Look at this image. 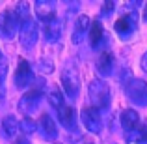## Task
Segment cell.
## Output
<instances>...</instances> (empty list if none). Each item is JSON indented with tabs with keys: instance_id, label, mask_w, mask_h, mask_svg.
I'll list each match as a JSON object with an SVG mask.
<instances>
[{
	"instance_id": "7",
	"label": "cell",
	"mask_w": 147,
	"mask_h": 144,
	"mask_svg": "<svg viewBox=\"0 0 147 144\" xmlns=\"http://www.w3.org/2000/svg\"><path fill=\"white\" fill-rule=\"evenodd\" d=\"M41 96H43V92H41L39 88H34V90L26 92V94L21 97V101H19V109H21L22 112H32V111H36L37 105H39Z\"/></svg>"
},
{
	"instance_id": "30",
	"label": "cell",
	"mask_w": 147,
	"mask_h": 144,
	"mask_svg": "<svg viewBox=\"0 0 147 144\" xmlns=\"http://www.w3.org/2000/svg\"><path fill=\"white\" fill-rule=\"evenodd\" d=\"M56 144H58V142H56Z\"/></svg>"
},
{
	"instance_id": "27",
	"label": "cell",
	"mask_w": 147,
	"mask_h": 144,
	"mask_svg": "<svg viewBox=\"0 0 147 144\" xmlns=\"http://www.w3.org/2000/svg\"><path fill=\"white\" fill-rule=\"evenodd\" d=\"M2 101H4V88L0 86V105H2Z\"/></svg>"
},
{
	"instance_id": "10",
	"label": "cell",
	"mask_w": 147,
	"mask_h": 144,
	"mask_svg": "<svg viewBox=\"0 0 147 144\" xmlns=\"http://www.w3.org/2000/svg\"><path fill=\"white\" fill-rule=\"evenodd\" d=\"M136 30V15L129 13V15H123L115 21V32L119 34L121 38H127Z\"/></svg>"
},
{
	"instance_id": "13",
	"label": "cell",
	"mask_w": 147,
	"mask_h": 144,
	"mask_svg": "<svg viewBox=\"0 0 147 144\" xmlns=\"http://www.w3.org/2000/svg\"><path fill=\"white\" fill-rule=\"evenodd\" d=\"M39 129L43 133V137L47 141H54L58 137V129H56V124L54 120L50 118L49 114H41V120H39Z\"/></svg>"
},
{
	"instance_id": "2",
	"label": "cell",
	"mask_w": 147,
	"mask_h": 144,
	"mask_svg": "<svg viewBox=\"0 0 147 144\" xmlns=\"http://www.w3.org/2000/svg\"><path fill=\"white\" fill-rule=\"evenodd\" d=\"M127 96L132 103L147 107V83L142 79H130L127 83Z\"/></svg>"
},
{
	"instance_id": "21",
	"label": "cell",
	"mask_w": 147,
	"mask_h": 144,
	"mask_svg": "<svg viewBox=\"0 0 147 144\" xmlns=\"http://www.w3.org/2000/svg\"><path fill=\"white\" fill-rule=\"evenodd\" d=\"M49 103L52 105L56 111L63 107V96H61V92L60 90H52V92H50V94H49Z\"/></svg>"
},
{
	"instance_id": "20",
	"label": "cell",
	"mask_w": 147,
	"mask_h": 144,
	"mask_svg": "<svg viewBox=\"0 0 147 144\" xmlns=\"http://www.w3.org/2000/svg\"><path fill=\"white\" fill-rule=\"evenodd\" d=\"M127 141L129 142H138V144H147V124L140 126L136 131L127 135Z\"/></svg>"
},
{
	"instance_id": "19",
	"label": "cell",
	"mask_w": 147,
	"mask_h": 144,
	"mask_svg": "<svg viewBox=\"0 0 147 144\" xmlns=\"http://www.w3.org/2000/svg\"><path fill=\"white\" fill-rule=\"evenodd\" d=\"M102 36H104L102 25H100L99 21H95L93 25H91V28H90V41H91V47H99V43H100V40H102Z\"/></svg>"
},
{
	"instance_id": "23",
	"label": "cell",
	"mask_w": 147,
	"mask_h": 144,
	"mask_svg": "<svg viewBox=\"0 0 147 144\" xmlns=\"http://www.w3.org/2000/svg\"><path fill=\"white\" fill-rule=\"evenodd\" d=\"M6 73H7V62H6V58L0 54V86H2L4 81H6Z\"/></svg>"
},
{
	"instance_id": "5",
	"label": "cell",
	"mask_w": 147,
	"mask_h": 144,
	"mask_svg": "<svg viewBox=\"0 0 147 144\" xmlns=\"http://www.w3.org/2000/svg\"><path fill=\"white\" fill-rule=\"evenodd\" d=\"M61 86H63L65 94L71 99H76L78 90H80V79H78V73H76L75 68L63 69V73H61Z\"/></svg>"
},
{
	"instance_id": "17",
	"label": "cell",
	"mask_w": 147,
	"mask_h": 144,
	"mask_svg": "<svg viewBox=\"0 0 147 144\" xmlns=\"http://www.w3.org/2000/svg\"><path fill=\"white\" fill-rule=\"evenodd\" d=\"M114 69V56L110 53H102L97 60V71L100 75H110Z\"/></svg>"
},
{
	"instance_id": "29",
	"label": "cell",
	"mask_w": 147,
	"mask_h": 144,
	"mask_svg": "<svg viewBox=\"0 0 147 144\" xmlns=\"http://www.w3.org/2000/svg\"><path fill=\"white\" fill-rule=\"evenodd\" d=\"M86 144H93V142H86Z\"/></svg>"
},
{
	"instance_id": "9",
	"label": "cell",
	"mask_w": 147,
	"mask_h": 144,
	"mask_svg": "<svg viewBox=\"0 0 147 144\" xmlns=\"http://www.w3.org/2000/svg\"><path fill=\"white\" fill-rule=\"evenodd\" d=\"M90 28H91V21L88 15H80L76 19V25H75V30H73V43L75 45H80L84 40H86V34H90Z\"/></svg>"
},
{
	"instance_id": "12",
	"label": "cell",
	"mask_w": 147,
	"mask_h": 144,
	"mask_svg": "<svg viewBox=\"0 0 147 144\" xmlns=\"http://www.w3.org/2000/svg\"><path fill=\"white\" fill-rule=\"evenodd\" d=\"M121 126L127 133L136 131L138 127H140V116H138V112L132 111V109H125V111L121 112Z\"/></svg>"
},
{
	"instance_id": "11",
	"label": "cell",
	"mask_w": 147,
	"mask_h": 144,
	"mask_svg": "<svg viewBox=\"0 0 147 144\" xmlns=\"http://www.w3.org/2000/svg\"><path fill=\"white\" fill-rule=\"evenodd\" d=\"M36 15L39 21H43L45 25L56 19V8H54L52 2H45V0H39L36 2Z\"/></svg>"
},
{
	"instance_id": "24",
	"label": "cell",
	"mask_w": 147,
	"mask_h": 144,
	"mask_svg": "<svg viewBox=\"0 0 147 144\" xmlns=\"http://www.w3.org/2000/svg\"><path fill=\"white\" fill-rule=\"evenodd\" d=\"M112 8H114V4H112V2H106V4H104V8H102V13H100V15H106L108 11L112 10Z\"/></svg>"
},
{
	"instance_id": "16",
	"label": "cell",
	"mask_w": 147,
	"mask_h": 144,
	"mask_svg": "<svg viewBox=\"0 0 147 144\" xmlns=\"http://www.w3.org/2000/svg\"><path fill=\"white\" fill-rule=\"evenodd\" d=\"M43 36H45V40L47 41H58L60 40V36H61V25H60V21H50L45 25V30H43Z\"/></svg>"
},
{
	"instance_id": "14",
	"label": "cell",
	"mask_w": 147,
	"mask_h": 144,
	"mask_svg": "<svg viewBox=\"0 0 147 144\" xmlns=\"http://www.w3.org/2000/svg\"><path fill=\"white\" fill-rule=\"evenodd\" d=\"M58 118H60L61 126L65 129H75L76 122H75V109L69 107V105H63L61 109H58Z\"/></svg>"
},
{
	"instance_id": "6",
	"label": "cell",
	"mask_w": 147,
	"mask_h": 144,
	"mask_svg": "<svg viewBox=\"0 0 147 144\" xmlns=\"http://www.w3.org/2000/svg\"><path fill=\"white\" fill-rule=\"evenodd\" d=\"M37 36H39V30H37V23L30 21L26 23L24 26H21V32H19V40H21V45L24 49H32L37 41Z\"/></svg>"
},
{
	"instance_id": "22",
	"label": "cell",
	"mask_w": 147,
	"mask_h": 144,
	"mask_svg": "<svg viewBox=\"0 0 147 144\" xmlns=\"http://www.w3.org/2000/svg\"><path fill=\"white\" fill-rule=\"evenodd\" d=\"M19 129H21L24 135H32L34 131L37 129V126H36V122H34L32 118H24V120H21V124H19Z\"/></svg>"
},
{
	"instance_id": "3",
	"label": "cell",
	"mask_w": 147,
	"mask_h": 144,
	"mask_svg": "<svg viewBox=\"0 0 147 144\" xmlns=\"http://www.w3.org/2000/svg\"><path fill=\"white\" fill-rule=\"evenodd\" d=\"M17 30H21V26H19V23H17L15 13L9 11V10H4L2 13H0V36H2L4 40H11V38H15Z\"/></svg>"
},
{
	"instance_id": "18",
	"label": "cell",
	"mask_w": 147,
	"mask_h": 144,
	"mask_svg": "<svg viewBox=\"0 0 147 144\" xmlns=\"http://www.w3.org/2000/svg\"><path fill=\"white\" fill-rule=\"evenodd\" d=\"M13 13H15V17H17L19 26H24L26 23L32 21V19H30V4L28 2H19Z\"/></svg>"
},
{
	"instance_id": "4",
	"label": "cell",
	"mask_w": 147,
	"mask_h": 144,
	"mask_svg": "<svg viewBox=\"0 0 147 144\" xmlns=\"http://www.w3.org/2000/svg\"><path fill=\"white\" fill-rule=\"evenodd\" d=\"M80 118H82V124L90 133H100L102 129V118H100V112L95 107H84L82 112H80Z\"/></svg>"
},
{
	"instance_id": "28",
	"label": "cell",
	"mask_w": 147,
	"mask_h": 144,
	"mask_svg": "<svg viewBox=\"0 0 147 144\" xmlns=\"http://www.w3.org/2000/svg\"><path fill=\"white\" fill-rule=\"evenodd\" d=\"M144 19H145V23H147V2H145V6H144Z\"/></svg>"
},
{
	"instance_id": "26",
	"label": "cell",
	"mask_w": 147,
	"mask_h": 144,
	"mask_svg": "<svg viewBox=\"0 0 147 144\" xmlns=\"http://www.w3.org/2000/svg\"><path fill=\"white\" fill-rule=\"evenodd\" d=\"M15 144H30V142H28V139H26V137H19L17 141H15Z\"/></svg>"
},
{
	"instance_id": "1",
	"label": "cell",
	"mask_w": 147,
	"mask_h": 144,
	"mask_svg": "<svg viewBox=\"0 0 147 144\" xmlns=\"http://www.w3.org/2000/svg\"><path fill=\"white\" fill-rule=\"evenodd\" d=\"M90 99H91V105L95 109H106L110 105V88L104 81L100 79H95L90 83Z\"/></svg>"
},
{
	"instance_id": "15",
	"label": "cell",
	"mask_w": 147,
	"mask_h": 144,
	"mask_svg": "<svg viewBox=\"0 0 147 144\" xmlns=\"http://www.w3.org/2000/svg\"><path fill=\"white\" fill-rule=\"evenodd\" d=\"M19 131V122L15 116H6V118L2 120V139H6V141H9V139H13L15 135H17Z\"/></svg>"
},
{
	"instance_id": "8",
	"label": "cell",
	"mask_w": 147,
	"mask_h": 144,
	"mask_svg": "<svg viewBox=\"0 0 147 144\" xmlns=\"http://www.w3.org/2000/svg\"><path fill=\"white\" fill-rule=\"evenodd\" d=\"M32 68H30V64L26 60H19V66H17V71H15V84H17L19 88H26L30 83H32Z\"/></svg>"
},
{
	"instance_id": "25",
	"label": "cell",
	"mask_w": 147,
	"mask_h": 144,
	"mask_svg": "<svg viewBox=\"0 0 147 144\" xmlns=\"http://www.w3.org/2000/svg\"><path fill=\"white\" fill-rule=\"evenodd\" d=\"M142 69H144V71L147 73V53L144 54V56H142Z\"/></svg>"
}]
</instances>
